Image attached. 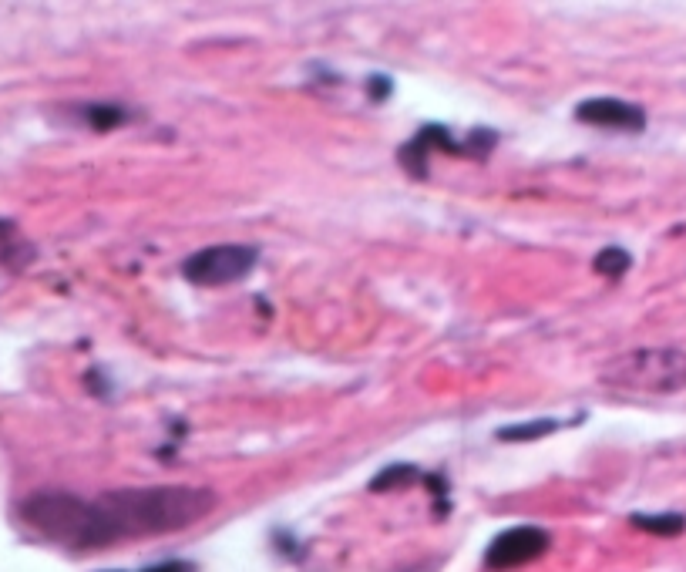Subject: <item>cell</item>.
<instances>
[{
	"label": "cell",
	"mask_w": 686,
	"mask_h": 572,
	"mask_svg": "<svg viewBox=\"0 0 686 572\" xmlns=\"http://www.w3.org/2000/svg\"><path fill=\"white\" fill-rule=\"evenodd\" d=\"M629 266H633V256H629L623 246L599 249L596 260H592V270H596L599 276H609V280H619V276H626Z\"/></svg>",
	"instance_id": "8fae6325"
},
{
	"label": "cell",
	"mask_w": 686,
	"mask_h": 572,
	"mask_svg": "<svg viewBox=\"0 0 686 572\" xmlns=\"http://www.w3.org/2000/svg\"><path fill=\"white\" fill-rule=\"evenodd\" d=\"M576 122L596 128H616V132H643L646 112L623 98H586L576 105Z\"/></svg>",
	"instance_id": "5b68a950"
},
{
	"label": "cell",
	"mask_w": 686,
	"mask_h": 572,
	"mask_svg": "<svg viewBox=\"0 0 686 572\" xmlns=\"http://www.w3.org/2000/svg\"><path fill=\"white\" fill-rule=\"evenodd\" d=\"M27 256H34V249L17 243V223L14 219H0V260L11 266H24Z\"/></svg>",
	"instance_id": "7c38bea8"
},
{
	"label": "cell",
	"mask_w": 686,
	"mask_h": 572,
	"mask_svg": "<svg viewBox=\"0 0 686 572\" xmlns=\"http://www.w3.org/2000/svg\"><path fill=\"white\" fill-rule=\"evenodd\" d=\"M424 478L417 465H387L384 472L370 478V492H397V488H411Z\"/></svg>",
	"instance_id": "52a82bcc"
},
{
	"label": "cell",
	"mask_w": 686,
	"mask_h": 572,
	"mask_svg": "<svg viewBox=\"0 0 686 572\" xmlns=\"http://www.w3.org/2000/svg\"><path fill=\"white\" fill-rule=\"evenodd\" d=\"M629 525L650 532V535H683L686 532V515L680 512H660V515H646V512H633L629 515Z\"/></svg>",
	"instance_id": "ba28073f"
},
{
	"label": "cell",
	"mask_w": 686,
	"mask_h": 572,
	"mask_svg": "<svg viewBox=\"0 0 686 572\" xmlns=\"http://www.w3.org/2000/svg\"><path fill=\"white\" fill-rule=\"evenodd\" d=\"M367 91H370V98H374V101H384L387 95H391V78H384V75H370V81H367Z\"/></svg>",
	"instance_id": "4fadbf2b"
},
{
	"label": "cell",
	"mask_w": 686,
	"mask_h": 572,
	"mask_svg": "<svg viewBox=\"0 0 686 572\" xmlns=\"http://www.w3.org/2000/svg\"><path fill=\"white\" fill-rule=\"evenodd\" d=\"M118 572V569H111ZM142 572H196V566L192 562H182V559H172V562H159V566H148Z\"/></svg>",
	"instance_id": "5bb4252c"
},
{
	"label": "cell",
	"mask_w": 686,
	"mask_h": 572,
	"mask_svg": "<svg viewBox=\"0 0 686 572\" xmlns=\"http://www.w3.org/2000/svg\"><path fill=\"white\" fill-rule=\"evenodd\" d=\"M552 546V535L539 529V525H515V529H505L491 539V546L485 552V566L495 572H508L518 569L525 562H535L545 556Z\"/></svg>",
	"instance_id": "277c9868"
},
{
	"label": "cell",
	"mask_w": 686,
	"mask_h": 572,
	"mask_svg": "<svg viewBox=\"0 0 686 572\" xmlns=\"http://www.w3.org/2000/svg\"><path fill=\"white\" fill-rule=\"evenodd\" d=\"M219 498L199 485L115 488L98 498L37 492L21 502V519L64 549H108L125 539L169 535L202 522Z\"/></svg>",
	"instance_id": "6da1fadb"
},
{
	"label": "cell",
	"mask_w": 686,
	"mask_h": 572,
	"mask_svg": "<svg viewBox=\"0 0 686 572\" xmlns=\"http://www.w3.org/2000/svg\"><path fill=\"white\" fill-rule=\"evenodd\" d=\"M562 421L555 418H539V421H522V424H508V428H498L495 438L498 441H539L552 431H559Z\"/></svg>",
	"instance_id": "9c48e42d"
},
{
	"label": "cell",
	"mask_w": 686,
	"mask_h": 572,
	"mask_svg": "<svg viewBox=\"0 0 686 572\" xmlns=\"http://www.w3.org/2000/svg\"><path fill=\"white\" fill-rule=\"evenodd\" d=\"M599 381L633 394H676L686 391V350L646 347L626 350L599 371Z\"/></svg>",
	"instance_id": "7a4b0ae2"
},
{
	"label": "cell",
	"mask_w": 686,
	"mask_h": 572,
	"mask_svg": "<svg viewBox=\"0 0 686 572\" xmlns=\"http://www.w3.org/2000/svg\"><path fill=\"white\" fill-rule=\"evenodd\" d=\"M85 122L95 128V132H108V128H118L128 118L122 105H108V101H91V105L81 108Z\"/></svg>",
	"instance_id": "30bf717a"
},
{
	"label": "cell",
	"mask_w": 686,
	"mask_h": 572,
	"mask_svg": "<svg viewBox=\"0 0 686 572\" xmlns=\"http://www.w3.org/2000/svg\"><path fill=\"white\" fill-rule=\"evenodd\" d=\"M431 149H441L448 155H465V138H451V132L444 125H424L421 132H417L411 142L401 145V152H397V159L407 172L414 175V179H428V155Z\"/></svg>",
	"instance_id": "8992f818"
},
{
	"label": "cell",
	"mask_w": 686,
	"mask_h": 572,
	"mask_svg": "<svg viewBox=\"0 0 686 572\" xmlns=\"http://www.w3.org/2000/svg\"><path fill=\"white\" fill-rule=\"evenodd\" d=\"M259 249L243 243H219L209 249H199L189 260H182V276L196 286H226L236 280H246L256 270Z\"/></svg>",
	"instance_id": "3957f363"
}]
</instances>
